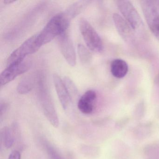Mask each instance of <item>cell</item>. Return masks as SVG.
<instances>
[{
  "label": "cell",
  "instance_id": "cell-11",
  "mask_svg": "<svg viewBox=\"0 0 159 159\" xmlns=\"http://www.w3.org/2000/svg\"><path fill=\"white\" fill-rule=\"evenodd\" d=\"M96 99L97 93L94 91H86L78 101V109L84 114H91L93 111Z\"/></svg>",
  "mask_w": 159,
  "mask_h": 159
},
{
  "label": "cell",
  "instance_id": "cell-7",
  "mask_svg": "<svg viewBox=\"0 0 159 159\" xmlns=\"http://www.w3.org/2000/svg\"><path fill=\"white\" fill-rule=\"evenodd\" d=\"M58 43L61 53L69 65L74 66L76 64V52L73 42L67 31L58 37Z\"/></svg>",
  "mask_w": 159,
  "mask_h": 159
},
{
  "label": "cell",
  "instance_id": "cell-19",
  "mask_svg": "<svg viewBox=\"0 0 159 159\" xmlns=\"http://www.w3.org/2000/svg\"><path fill=\"white\" fill-rule=\"evenodd\" d=\"M63 81L71 98L72 96L76 95L78 93V90L73 82L68 77L65 78Z\"/></svg>",
  "mask_w": 159,
  "mask_h": 159
},
{
  "label": "cell",
  "instance_id": "cell-18",
  "mask_svg": "<svg viewBox=\"0 0 159 159\" xmlns=\"http://www.w3.org/2000/svg\"><path fill=\"white\" fill-rule=\"evenodd\" d=\"M78 54L82 62L87 63L91 60V55L88 50L83 44H79L78 46Z\"/></svg>",
  "mask_w": 159,
  "mask_h": 159
},
{
  "label": "cell",
  "instance_id": "cell-1",
  "mask_svg": "<svg viewBox=\"0 0 159 159\" xmlns=\"http://www.w3.org/2000/svg\"><path fill=\"white\" fill-rule=\"evenodd\" d=\"M70 21L64 13L54 16L42 31L36 35V44L38 47L40 49L43 45L66 31Z\"/></svg>",
  "mask_w": 159,
  "mask_h": 159
},
{
  "label": "cell",
  "instance_id": "cell-8",
  "mask_svg": "<svg viewBox=\"0 0 159 159\" xmlns=\"http://www.w3.org/2000/svg\"><path fill=\"white\" fill-rule=\"evenodd\" d=\"M40 98L44 115L53 126L57 128L59 125V119L51 98L45 91L41 93Z\"/></svg>",
  "mask_w": 159,
  "mask_h": 159
},
{
  "label": "cell",
  "instance_id": "cell-2",
  "mask_svg": "<svg viewBox=\"0 0 159 159\" xmlns=\"http://www.w3.org/2000/svg\"><path fill=\"white\" fill-rule=\"evenodd\" d=\"M79 28L88 48L95 52H102L103 50L102 40L89 22L84 18H81L79 22Z\"/></svg>",
  "mask_w": 159,
  "mask_h": 159
},
{
  "label": "cell",
  "instance_id": "cell-13",
  "mask_svg": "<svg viewBox=\"0 0 159 159\" xmlns=\"http://www.w3.org/2000/svg\"><path fill=\"white\" fill-rule=\"evenodd\" d=\"M153 129V125L151 123L139 124L134 128L133 134L137 139H144L151 135Z\"/></svg>",
  "mask_w": 159,
  "mask_h": 159
},
{
  "label": "cell",
  "instance_id": "cell-14",
  "mask_svg": "<svg viewBox=\"0 0 159 159\" xmlns=\"http://www.w3.org/2000/svg\"><path fill=\"white\" fill-rule=\"evenodd\" d=\"M88 1H84L75 2L74 4H72L68 7L66 11L64 13L71 20L78 16V15H79L81 11L84 9L88 4Z\"/></svg>",
  "mask_w": 159,
  "mask_h": 159
},
{
  "label": "cell",
  "instance_id": "cell-6",
  "mask_svg": "<svg viewBox=\"0 0 159 159\" xmlns=\"http://www.w3.org/2000/svg\"><path fill=\"white\" fill-rule=\"evenodd\" d=\"M31 62L29 59L7 66L0 75V85L2 86L13 80L17 76L24 74L30 69Z\"/></svg>",
  "mask_w": 159,
  "mask_h": 159
},
{
  "label": "cell",
  "instance_id": "cell-5",
  "mask_svg": "<svg viewBox=\"0 0 159 159\" xmlns=\"http://www.w3.org/2000/svg\"><path fill=\"white\" fill-rule=\"evenodd\" d=\"M140 5L145 20L152 34L159 40V13L153 2L140 1Z\"/></svg>",
  "mask_w": 159,
  "mask_h": 159
},
{
  "label": "cell",
  "instance_id": "cell-23",
  "mask_svg": "<svg viewBox=\"0 0 159 159\" xmlns=\"http://www.w3.org/2000/svg\"><path fill=\"white\" fill-rule=\"evenodd\" d=\"M128 120H129L128 118H125L121 119L119 121H117L116 124V128L118 129H121L128 123Z\"/></svg>",
  "mask_w": 159,
  "mask_h": 159
},
{
  "label": "cell",
  "instance_id": "cell-12",
  "mask_svg": "<svg viewBox=\"0 0 159 159\" xmlns=\"http://www.w3.org/2000/svg\"><path fill=\"white\" fill-rule=\"evenodd\" d=\"M111 71L115 78L121 79L125 76L128 72V65L123 59H114L111 64Z\"/></svg>",
  "mask_w": 159,
  "mask_h": 159
},
{
  "label": "cell",
  "instance_id": "cell-15",
  "mask_svg": "<svg viewBox=\"0 0 159 159\" xmlns=\"http://www.w3.org/2000/svg\"><path fill=\"white\" fill-rule=\"evenodd\" d=\"M144 159H159V142L150 143L143 150Z\"/></svg>",
  "mask_w": 159,
  "mask_h": 159
},
{
  "label": "cell",
  "instance_id": "cell-3",
  "mask_svg": "<svg viewBox=\"0 0 159 159\" xmlns=\"http://www.w3.org/2000/svg\"><path fill=\"white\" fill-rule=\"evenodd\" d=\"M116 5L123 18L134 30H139L143 26L141 17L134 5L128 1H117Z\"/></svg>",
  "mask_w": 159,
  "mask_h": 159
},
{
  "label": "cell",
  "instance_id": "cell-20",
  "mask_svg": "<svg viewBox=\"0 0 159 159\" xmlns=\"http://www.w3.org/2000/svg\"><path fill=\"white\" fill-rule=\"evenodd\" d=\"M145 106L143 104H140L137 106L134 112V117L135 120H139L143 119L145 116Z\"/></svg>",
  "mask_w": 159,
  "mask_h": 159
},
{
  "label": "cell",
  "instance_id": "cell-10",
  "mask_svg": "<svg viewBox=\"0 0 159 159\" xmlns=\"http://www.w3.org/2000/svg\"><path fill=\"white\" fill-rule=\"evenodd\" d=\"M54 84L61 106L66 110L69 107L71 98L65 85L64 81L57 74L53 76Z\"/></svg>",
  "mask_w": 159,
  "mask_h": 159
},
{
  "label": "cell",
  "instance_id": "cell-21",
  "mask_svg": "<svg viewBox=\"0 0 159 159\" xmlns=\"http://www.w3.org/2000/svg\"><path fill=\"white\" fill-rule=\"evenodd\" d=\"M46 148L51 159H62L60 156H59V154L52 146L46 145Z\"/></svg>",
  "mask_w": 159,
  "mask_h": 159
},
{
  "label": "cell",
  "instance_id": "cell-24",
  "mask_svg": "<svg viewBox=\"0 0 159 159\" xmlns=\"http://www.w3.org/2000/svg\"><path fill=\"white\" fill-rule=\"evenodd\" d=\"M21 155L20 152L18 150H14L11 152L8 159H21Z\"/></svg>",
  "mask_w": 159,
  "mask_h": 159
},
{
  "label": "cell",
  "instance_id": "cell-4",
  "mask_svg": "<svg viewBox=\"0 0 159 159\" xmlns=\"http://www.w3.org/2000/svg\"><path fill=\"white\" fill-rule=\"evenodd\" d=\"M36 35L30 37L12 52L7 59V66L22 62L29 55L36 52L39 49L36 42Z\"/></svg>",
  "mask_w": 159,
  "mask_h": 159
},
{
  "label": "cell",
  "instance_id": "cell-22",
  "mask_svg": "<svg viewBox=\"0 0 159 159\" xmlns=\"http://www.w3.org/2000/svg\"><path fill=\"white\" fill-rule=\"evenodd\" d=\"M9 107V105L5 102H2L0 105V116L1 119L2 118L3 115L7 112Z\"/></svg>",
  "mask_w": 159,
  "mask_h": 159
},
{
  "label": "cell",
  "instance_id": "cell-16",
  "mask_svg": "<svg viewBox=\"0 0 159 159\" xmlns=\"http://www.w3.org/2000/svg\"><path fill=\"white\" fill-rule=\"evenodd\" d=\"M34 84V77L32 76H27L22 79L18 84L17 88V92L22 94L27 93L32 90Z\"/></svg>",
  "mask_w": 159,
  "mask_h": 159
},
{
  "label": "cell",
  "instance_id": "cell-9",
  "mask_svg": "<svg viewBox=\"0 0 159 159\" xmlns=\"http://www.w3.org/2000/svg\"><path fill=\"white\" fill-rule=\"evenodd\" d=\"M113 20L116 30L125 41L128 43L135 42L134 30L126 20L117 13L113 15Z\"/></svg>",
  "mask_w": 159,
  "mask_h": 159
},
{
  "label": "cell",
  "instance_id": "cell-25",
  "mask_svg": "<svg viewBox=\"0 0 159 159\" xmlns=\"http://www.w3.org/2000/svg\"><path fill=\"white\" fill-rule=\"evenodd\" d=\"M15 1H11V0H5L3 1V2L5 3V4H10V3H12V2H14Z\"/></svg>",
  "mask_w": 159,
  "mask_h": 159
},
{
  "label": "cell",
  "instance_id": "cell-17",
  "mask_svg": "<svg viewBox=\"0 0 159 159\" xmlns=\"http://www.w3.org/2000/svg\"><path fill=\"white\" fill-rule=\"evenodd\" d=\"M1 137L5 148H10L14 142V136L12 131L9 127L5 126L1 130Z\"/></svg>",
  "mask_w": 159,
  "mask_h": 159
}]
</instances>
